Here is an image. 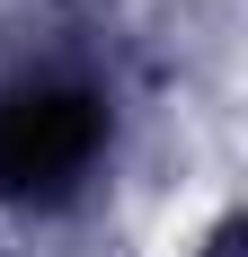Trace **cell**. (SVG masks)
<instances>
[{
  "label": "cell",
  "instance_id": "cell-1",
  "mask_svg": "<svg viewBox=\"0 0 248 257\" xmlns=\"http://www.w3.org/2000/svg\"><path fill=\"white\" fill-rule=\"evenodd\" d=\"M106 142V106L89 89H18L0 98V195L71 186Z\"/></svg>",
  "mask_w": 248,
  "mask_h": 257
},
{
  "label": "cell",
  "instance_id": "cell-2",
  "mask_svg": "<svg viewBox=\"0 0 248 257\" xmlns=\"http://www.w3.org/2000/svg\"><path fill=\"white\" fill-rule=\"evenodd\" d=\"M213 257H239V239H222V248H213Z\"/></svg>",
  "mask_w": 248,
  "mask_h": 257
}]
</instances>
